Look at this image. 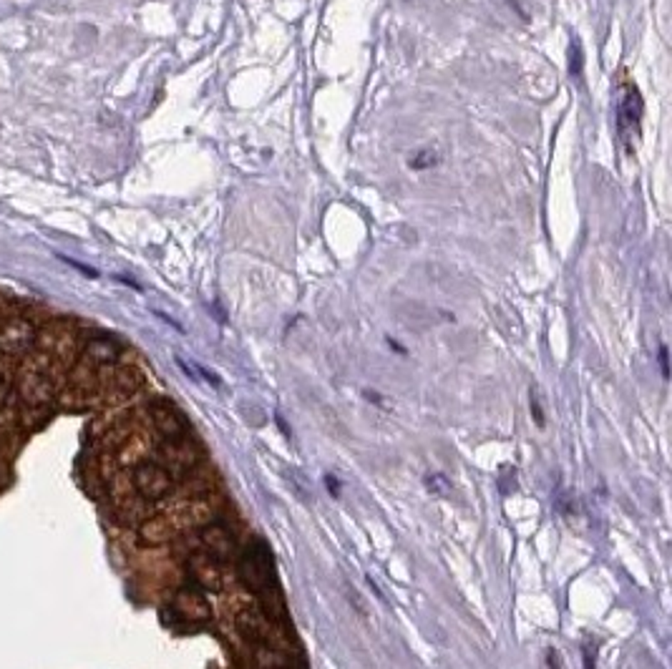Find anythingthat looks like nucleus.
I'll use <instances>...</instances> for the list:
<instances>
[{
    "instance_id": "3",
    "label": "nucleus",
    "mask_w": 672,
    "mask_h": 669,
    "mask_svg": "<svg viewBox=\"0 0 672 669\" xmlns=\"http://www.w3.org/2000/svg\"><path fill=\"white\" fill-rule=\"evenodd\" d=\"M134 483H136L138 493H141L144 499H149V501L161 499V496H166V493H169V488H172V478H169V473H166L164 468H159V466L136 468V473H134Z\"/></svg>"
},
{
    "instance_id": "14",
    "label": "nucleus",
    "mask_w": 672,
    "mask_h": 669,
    "mask_svg": "<svg viewBox=\"0 0 672 669\" xmlns=\"http://www.w3.org/2000/svg\"><path fill=\"white\" fill-rule=\"evenodd\" d=\"M345 597H348V602H353V609H355L358 617H368V611H365V602H362V597L358 594V589L353 584H345Z\"/></svg>"
},
{
    "instance_id": "11",
    "label": "nucleus",
    "mask_w": 672,
    "mask_h": 669,
    "mask_svg": "<svg viewBox=\"0 0 672 669\" xmlns=\"http://www.w3.org/2000/svg\"><path fill=\"white\" fill-rule=\"evenodd\" d=\"M582 68H584V53H582L579 38L574 35V38H572V46H569V73H572V79H579V76H582Z\"/></svg>"
},
{
    "instance_id": "16",
    "label": "nucleus",
    "mask_w": 672,
    "mask_h": 669,
    "mask_svg": "<svg viewBox=\"0 0 672 669\" xmlns=\"http://www.w3.org/2000/svg\"><path fill=\"white\" fill-rule=\"evenodd\" d=\"M58 259H61V262H66L68 267L79 269L81 275L91 277V280H96V277H99V272H96V269H93V267H88V264H81V262H76V259H71V257H66V255H58Z\"/></svg>"
},
{
    "instance_id": "2",
    "label": "nucleus",
    "mask_w": 672,
    "mask_h": 669,
    "mask_svg": "<svg viewBox=\"0 0 672 669\" xmlns=\"http://www.w3.org/2000/svg\"><path fill=\"white\" fill-rule=\"evenodd\" d=\"M189 571H191V577H194V581H197L202 589H207V591L227 589V579H230V574H227L222 561L214 558L211 554H207V551L194 554V556L189 558Z\"/></svg>"
},
{
    "instance_id": "17",
    "label": "nucleus",
    "mask_w": 672,
    "mask_h": 669,
    "mask_svg": "<svg viewBox=\"0 0 672 669\" xmlns=\"http://www.w3.org/2000/svg\"><path fill=\"white\" fill-rule=\"evenodd\" d=\"M323 481H325V488H328L330 496H333V499H340V488H343V483L337 481L335 473H325Z\"/></svg>"
},
{
    "instance_id": "6",
    "label": "nucleus",
    "mask_w": 672,
    "mask_h": 669,
    "mask_svg": "<svg viewBox=\"0 0 672 669\" xmlns=\"http://www.w3.org/2000/svg\"><path fill=\"white\" fill-rule=\"evenodd\" d=\"M202 541L207 546V554H211L219 561L234 556V549H237L232 533L227 529H222V526H209V524L202 526Z\"/></svg>"
},
{
    "instance_id": "10",
    "label": "nucleus",
    "mask_w": 672,
    "mask_h": 669,
    "mask_svg": "<svg viewBox=\"0 0 672 669\" xmlns=\"http://www.w3.org/2000/svg\"><path fill=\"white\" fill-rule=\"evenodd\" d=\"M255 664L259 669H282L287 664V656L277 650V647H272V644H257V650H255Z\"/></svg>"
},
{
    "instance_id": "12",
    "label": "nucleus",
    "mask_w": 672,
    "mask_h": 669,
    "mask_svg": "<svg viewBox=\"0 0 672 669\" xmlns=\"http://www.w3.org/2000/svg\"><path fill=\"white\" fill-rule=\"evenodd\" d=\"M287 481H290V488L295 491V496L303 503H312V493H310V485H307V481L300 476L297 471H290L287 473Z\"/></svg>"
},
{
    "instance_id": "9",
    "label": "nucleus",
    "mask_w": 672,
    "mask_h": 669,
    "mask_svg": "<svg viewBox=\"0 0 672 669\" xmlns=\"http://www.w3.org/2000/svg\"><path fill=\"white\" fill-rule=\"evenodd\" d=\"M154 423H157L159 430H161L164 435H169V438H182V433L186 430L184 418H182L172 405L154 408Z\"/></svg>"
},
{
    "instance_id": "19",
    "label": "nucleus",
    "mask_w": 672,
    "mask_h": 669,
    "mask_svg": "<svg viewBox=\"0 0 672 669\" xmlns=\"http://www.w3.org/2000/svg\"><path fill=\"white\" fill-rule=\"evenodd\" d=\"M197 373L202 375V378H205L207 382H211V385H214V387L222 385V380H219V375H214V373H211V370H207V368H202V365H197Z\"/></svg>"
},
{
    "instance_id": "24",
    "label": "nucleus",
    "mask_w": 672,
    "mask_h": 669,
    "mask_svg": "<svg viewBox=\"0 0 672 669\" xmlns=\"http://www.w3.org/2000/svg\"><path fill=\"white\" fill-rule=\"evenodd\" d=\"M388 345H390V348H393V350H396V353H401V355L406 353V350H403V348H401V345H398L396 340H390V337H388Z\"/></svg>"
},
{
    "instance_id": "13",
    "label": "nucleus",
    "mask_w": 672,
    "mask_h": 669,
    "mask_svg": "<svg viewBox=\"0 0 672 669\" xmlns=\"http://www.w3.org/2000/svg\"><path fill=\"white\" fill-rule=\"evenodd\" d=\"M426 485H429V491L433 496H446L448 488H451V483H448V478L443 473H431V476H426Z\"/></svg>"
},
{
    "instance_id": "1",
    "label": "nucleus",
    "mask_w": 672,
    "mask_h": 669,
    "mask_svg": "<svg viewBox=\"0 0 672 669\" xmlns=\"http://www.w3.org/2000/svg\"><path fill=\"white\" fill-rule=\"evenodd\" d=\"M239 577L252 591L262 594L267 586L275 584L272 577V558L264 549V544H255L252 549L244 551V556L239 558Z\"/></svg>"
},
{
    "instance_id": "18",
    "label": "nucleus",
    "mask_w": 672,
    "mask_h": 669,
    "mask_svg": "<svg viewBox=\"0 0 672 669\" xmlns=\"http://www.w3.org/2000/svg\"><path fill=\"white\" fill-rule=\"evenodd\" d=\"M659 370H662V378H670V360H667V348L659 345Z\"/></svg>"
},
{
    "instance_id": "8",
    "label": "nucleus",
    "mask_w": 672,
    "mask_h": 669,
    "mask_svg": "<svg viewBox=\"0 0 672 669\" xmlns=\"http://www.w3.org/2000/svg\"><path fill=\"white\" fill-rule=\"evenodd\" d=\"M172 440L174 443H166V448L161 451L164 453V458L169 460V466L186 471V468H191L199 458H202V453H199L194 446H189L186 440H179V438H172Z\"/></svg>"
},
{
    "instance_id": "15",
    "label": "nucleus",
    "mask_w": 672,
    "mask_h": 669,
    "mask_svg": "<svg viewBox=\"0 0 672 669\" xmlns=\"http://www.w3.org/2000/svg\"><path fill=\"white\" fill-rule=\"evenodd\" d=\"M438 159H435L433 151H418L413 159H410V169H429V166H433Z\"/></svg>"
},
{
    "instance_id": "7",
    "label": "nucleus",
    "mask_w": 672,
    "mask_h": 669,
    "mask_svg": "<svg viewBox=\"0 0 672 669\" xmlns=\"http://www.w3.org/2000/svg\"><path fill=\"white\" fill-rule=\"evenodd\" d=\"M239 627H242L244 634L250 636V639H255L257 644H272L275 647V627L259 611H252V609L244 611L242 617H239Z\"/></svg>"
},
{
    "instance_id": "5",
    "label": "nucleus",
    "mask_w": 672,
    "mask_h": 669,
    "mask_svg": "<svg viewBox=\"0 0 672 669\" xmlns=\"http://www.w3.org/2000/svg\"><path fill=\"white\" fill-rule=\"evenodd\" d=\"M174 609L189 622H205L209 619V602L205 599L202 591L194 589H182L174 599Z\"/></svg>"
},
{
    "instance_id": "20",
    "label": "nucleus",
    "mask_w": 672,
    "mask_h": 669,
    "mask_svg": "<svg viewBox=\"0 0 672 669\" xmlns=\"http://www.w3.org/2000/svg\"><path fill=\"white\" fill-rule=\"evenodd\" d=\"M547 664H549V669H561V656H559V652H557V650H549L547 652Z\"/></svg>"
},
{
    "instance_id": "23",
    "label": "nucleus",
    "mask_w": 672,
    "mask_h": 669,
    "mask_svg": "<svg viewBox=\"0 0 672 669\" xmlns=\"http://www.w3.org/2000/svg\"><path fill=\"white\" fill-rule=\"evenodd\" d=\"M584 669H594V656H589V647H584Z\"/></svg>"
},
{
    "instance_id": "21",
    "label": "nucleus",
    "mask_w": 672,
    "mask_h": 669,
    "mask_svg": "<svg viewBox=\"0 0 672 669\" xmlns=\"http://www.w3.org/2000/svg\"><path fill=\"white\" fill-rule=\"evenodd\" d=\"M531 413H534L536 423H539V426H544V413H541V405H539V398H536V393L531 395Z\"/></svg>"
},
{
    "instance_id": "22",
    "label": "nucleus",
    "mask_w": 672,
    "mask_h": 669,
    "mask_svg": "<svg viewBox=\"0 0 672 669\" xmlns=\"http://www.w3.org/2000/svg\"><path fill=\"white\" fill-rule=\"evenodd\" d=\"M362 395H365L368 401L376 403V405H383V398H381V395H378V393H373V390H365V393H362Z\"/></svg>"
},
{
    "instance_id": "4",
    "label": "nucleus",
    "mask_w": 672,
    "mask_h": 669,
    "mask_svg": "<svg viewBox=\"0 0 672 669\" xmlns=\"http://www.w3.org/2000/svg\"><path fill=\"white\" fill-rule=\"evenodd\" d=\"M617 124H620L622 136H630V131H637L639 118H642V99H639L637 88L632 83H622V96H620V111H617Z\"/></svg>"
}]
</instances>
